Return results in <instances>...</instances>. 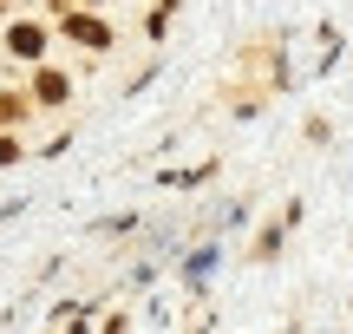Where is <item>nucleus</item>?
Segmentation results:
<instances>
[{
	"label": "nucleus",
	"mask_w": 353,
	"mask_h": 334,
	"mask_svg": "<svg viewBox=\"0 0 353 334\" xmlns=\"http://www.w3.org/2000/svg\"><path fill=\"white\" fill-rule=\"evenodd\" d=\"M39 99H46V105H59V99H65V79H59V72H52V79H39Z\"/></svg>",
	"instance_id": "1"
},
{
	"label": "nucleus",
	"mask_w": 353,
	"mask_h": 334,
	"mask_svg": "<svg viewBox=\"0 0 353 334\" xmlns=\"http://www.w3.org/2000/svg\"><path fill=\"white\" fill-rule=\"evenodd\" d=\"M13 157H20V151H13V138H0V164H13Z\"/></svg>",
	"instance_id": "2"
}]
</instances>
